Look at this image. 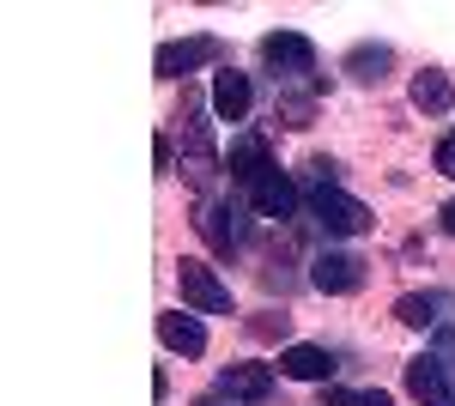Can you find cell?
<instances>
[{
  "label": "cell",
  "mask_w": 455,
  "mask_h": 406,
  "mask_svg": "<svg viewBox=\"0 0 455 406\" xmlns=\"http://www.w3.org/2000/svg\"><path fill=\"white\" fill-rule=\"evenodd\" d=\"M182 176L201 188V195H212V182L225 176V158H219V146H212V122H207V109H201V98L195 92H182Z\"/></svg>",
  "instance_id": "1"
},
{
  "label": "cell",
  "mask_w": 455,
  "mask_h": 406,
  "mask_svg": "<svg viewBox=\"0 0 455 406\" xmlns=\"http://www.w3.org/2000/svg\"><path fill=\"white\" fill-rule=\"evenodd\" d=\"M261 68L274 73V85H310L322 92V79H315V43L304 31H267L261 36Z\"/></svg>",
  "instance_id": "2"
},
{
  "label": "cell",
  "mask_w": 455,
  "mask_h": 406,
  "mask_svg": "<svg viewBox=\"0 0 455 406\" xmlns=\"http://www.w3.org/2000/svg\"><path fill=\"white\" fill-rule=\"evenodd\" d=\"M304 212L315 219V231H328V237H364V231L377 225L371 206L358 201V195H347V188H310Z\"/></svg>",
  "instance_id": "3"
},
{
  "label": "cell",
  "mask_w": 455,
  "mask_h": 406,
  "mask_svg": "<svg viewBox=\"0 0 455 406\" xmlns=\"http://www.w3.org/2000/svg\"><path fill=\"white\" fill-rule=\"evenodd\" d=\"M195 231H201V243L207 249H219V255H231L237 243L249 237L243 225V201H225V195H207V201L195 206Z\"/></svg>",
  "instance_id": "4"
},
{
  "label": "cell",
  "mask_w": 455,
  "mask_h": 406,
  "mask_svg": "<svg viewBox=\"0 0 455 406\" xmlns=\"http://www.w3.org/2000/svg\"><path fill=\"white\" fill-rule=\"evenodd\" d=\"M212 61H225V43H219V36H176V43H164V49L152 55V73H158V79H182V73L212 68Z\"/></svg>",
  "instance_id": "5"
},
{
  "label": "cell",
  "mask_w": 455,
  "mask_h": 406,
  "mask_svg": "<svg viewBox=\"0 0 455 406\" xmlns=\"http://www.w3.org/2000/svg\"><path fill=\"white\" fill-rule=\"evenodd\" d=\"M176 285H182V304L201 309V315H231V285L207 267V261H182L176 267Z\"/></svg>",
  "instance_id": "6"
},
{
  "label": "cell",
  "mask_w": 455,
  "mask_h": 406,
  "mask_svg": "<svg viewBox=\"0 0 455 406\" xmlns=\"http://www.w3.org/2000/svg\"><path fill=\"white\" fill-rule=\"evenodd\" d=\"M310 285L328 291V298H352V291L364 285V261L347 255V249H322V255L310 261Z\"/></svg>",
  "instance_id": "7"
},
{
  "label": "cell",
  "mask_w": 455,
  "mask_h": 406,
  "mask_svg": "<svg viewBox=\"0 0 455 406\" xmlns=\"http://www.w3.org/2000/svg\"><path fill=\"white\" fill-rule=\"evenodd\" d=\"M212 394H225V401H237V406L274 401V364H225Z\"/></svg>",
  "instance_id": "8"
},
{
  "label": "cell",
  "mask_w": 455,
  "mask_h": 406,
  "mask_svg": "<svg viewBox=\"0 0 455 406\" xmlns=\"http://www.w3.org/2000/svg\"><path fill=\"white\" fill-rule=\"evenodd\" d=\"M267 170H280V164L267 158V139H261V134H237V139H231V152H225V176H231L243 195L267 176Z\"/></svg>",
  "instance_id": "9"
},
{
  "label": "cell",
  "mask_w": 455,
  "mask_h": 406,
  "mask_svg": "<svg viewBox=\"0 0 455 406\" xmlns=\"http://www.w3.org/2000/svg\"><path fill=\"white\" fill-rule=\"evenodd\" d=\"M407 388H413L419 406H455V376L437 364V352H419V358L407 364Z\"/></svg>",
  "instance_id": "10"
},
{
  "label": "cell",
  "mask_w": 455,
  "mask_h": 406,
  "mask_svg": "<svg viewBox=\"0 0 455 406\" xmlns=\"http://www.w3.org/2000/svg\"><path fill=\"white\" fill-rule=\"evenodd\" d=\"M249 206L261 212V219H274V225H285V219H298V182L285 176V170H267L255 188H249Z\"/></svg>",
  "instance_id": "11"
},
{
  "label": "cell",
  "mask_w": 455,
  "mask_h": 406,
  "mask_svg": "<svg viewBox=\"0 0 455 406\" xmlns=\"http://www.w3.org/2000/svg\"><path fill=\"white\" fill-rule=\"evenodd\" d=\"M249 109H255V85H249V73L219 68V73H212V115H219V122H249Z\"/></svg>",
  "instance_id": "12"
},
{
  "label": "cell",
  "mask_w": 455,
  "mask_h": 406,
  "mask_svg": "<svg viewBox=\"0 0 455 406\" xmlns=\"http://www.w3.org/2000/svg\"><path fill=\"white\" fill-rule=\"evenodd\" d=\"M395 315H401L407 328H443L455 315V291H407V298L395 304Z\"/></svg>",
  "instance_id": "13"
},
{
  "label": "cell",
  "mask_w": 455,
  "mask_h": 406,
  "mask_svg": "<svg viewBox=\"0 0 455 406\" xmlns=\"http://www.w3.org/2000/svg\"><path fill=\"white\" fill-rule=\"evenodd\" d=\"M334 370L340 364H334L328 346H285L280 352V376H291V382H328Z\"/></svg>",
  "instance_id": "14"
},
{
  "label": "cell",
  "mask_w": 455,
  "mask_h": 406,
  "mask_svg": "<svg viewBox=\"0 0 455 406\" xmlns=\"http://www.w3.org/2000/svg\"><path fill=\"white\" fill-rule=\"evenodd\" d=\"M158 339L171 346L176 358H201V352H207V328H201L195 315H182V309H164V315H158Z\"/></svg>",
  "instance_id": "15"
},
{
  "label": "cell",
  "mask_w": 455,
  "mask_h": 406,
  "mask_svg": "<svg viewBox=\"0 0 455 406\" xmlns=\"http://www.w3.org/2000/svg\"><path fill=\"white\" fill-rule=\"evenodd\" d=\"M388 68H395V49L388 43H358L347 55V79H358V85H383Z\"/></svg>",
  "instance_id": "16"
},
{
  "label": "cell",
  "mask_w": 455,
  "mask_h": 406,
  "mask_svg": "<svg viewBox=\"0 0 455 406\" xmlns=\"http://www.w3.org/2000/svg\"><path fill=\"white\" fill-rule=\"evenodd\" d=\"M450 103H455V85H450V73L425 68L419 79H413V109H425V115H450Z\"/></svg>",
  "instance_id": "17"
},
{
  "label": "cell",
  "mask_w": 455,
  "mask_h": 406,
  "mask_svg": "<svg viewBox=\"0 0 455 406\" xmlns=\"http://www.w3.org/2000/svg\"><path fill=\"white\" fill-rule=\"evenodd\" d=\"M274 115H280V128H310L315 122V98H291V92H280Z\"/></svg>",
  "instance_id": "18"
},
{
  "label": "cell",
  "mask_w": 455,
  "mask_h": 406,
  "mask_svg": "<svg viewBox=\"0 0 455 406\" xmlns=\"http://www.w3.org/2000/svg\"><path fill=\"white\" fill-rule=\"evenodd\" d=\"M304 176H310V188H340V164L334 158H310Z\"/></svg>",
  "instance_id": "19"
},
{
  "label": "cell",
  "mask_w": 455,
  "mask_h": 406,
  "mask_svg": "<svg viewBox=\"0 0 455 406\" xmlns=\"http://www.w3.org/2000/svg\"><path fill=\"white\" fill-rule=\"evenodd\" d=\"M285 328H291V315H255L249 322V334H261V339H285Z\"/></svg>",
  "instance_id": "20"
},
{
  "label": "cell",
  "mask_w": 455,
  "mask_h": 406,
  "mask_svg": "<svg viewBox=\"0 0 455 406\" xmlns=\"http://www.w3.org/2000/svg\"><path fill=\"white\" fill-rule=\"evenodd\" d=\"M437 364H443V370H455V322H443V328H437Z\"/></svg>",
  "instance_id": "21"
},
{
  "label": "cell",
  "mask_w": 455,
  "mask_h": 406,
  "mask_svg": "<svg viewBox=\"0 0 455 406\" xmlns=\"http://www.w3.org/2000/svg\"><path fill=\"white\" fill-rule=\"evenodd\" d=\"M152 164H158V170H176V139H171V134L152 139Z\"/></svg>",
  "instance_id": "22"
},
{
  "label": "cell",
  "mask_w": 455,
  "mask_h": 406,
  "mask_svg": "<svg viewBox=\"0 0 455 406\" xmlns=\"http://www.w3.org/2000/svg\"><path fill=\"white\" fill-rule=\"evenodd\" d=\"M431 164L443 170V176H455V134H443V139H437V152H431Z\"/></svg>",
  "instance_id": "23"
},
{
  "label": "cell",
  "mask_w": 455,
  "mask_h": 406,
  "mask_svg": "<svg viewBox=\"0 0 455 406\" xmlns=\"http://www.w3.org/2000/svg\"><path fill=\"white\" fill-rule=\"evenodd\" d=\"M322 406H358L352 388H322Z\"/></svg>",
  "instance_id": "24"
},
{
  "label": "cell",
  "mask_w": 455,
  "mask_h": 406,
  "mask_svg": "<svg viewBox=\"0 0 455 406\" xmlns=\"http://www.w3.org/2000/svg\"><path fill=\"white\" fill-rule=\"evenodd\" d=\"M358 406H395V401H388L383 388H364V394H358Z\"/></svg>",
  "instance_id": "25"
},
{
  "label": "cell",
  "mask_w": 455,
  "mask_h": 406,
  "mask_svg": "<svg viewBox=\"0 0 455 406\" xmlns=\"http://www.w3.org/2000/svg\"><path fill=\"white\" fill-rule=\"evenodd\" d=\"M188 406H237V401H225V394H201V401H188Z\"/></svg>",
  "instance_id": "26"
},
{
  "label": "cell",
  "mask_w": 455,
  "mask_h": 406,
  "mask_svg": "<svg viewBox=\"0 0 455 406\" xmlns=\"http://www.w3.org/2000/svg\"><path fill=\"white\" fill-rule=\"evenodd\" d=\"M443 231H450V237H455V201L443 206Z\"/></svg>",
  "instance_id": "27"
}]
</instances>
